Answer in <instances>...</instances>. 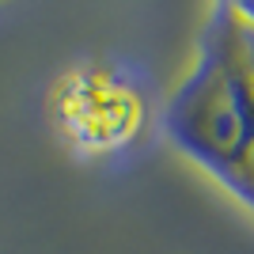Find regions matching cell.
Returning <instances> with one entry per match:
<instances>
[{
    "mask_svg": "<svg viewBox=\"0 0 254 254\" xmlns=\"http://www.w3.org/2000/svg\"><path fill=\"white\" fill-rule=\"evenodd\" d=\"M163 129L182 156L254 212V15L243 4L209 11L190 72L163 110Z\"/></svg>",
    "mask_w": 254,
    "mask_h": 254,
    "instance_id": "obj_1",
    "label": "cell"
},
{
    "mask_svg": "<svg viewBox=\"0 0 254 254\" xmlns=\"http://www.w3.org/2000/svg\"><path fill=\"white\" fill-rule=\"evenodd\" d=\"M243 8H247V11H251V15H254V4H243Z\"/></svg>",
    "mask_w": 254,
    "mask_h": 254,
    "instance_id": "obj_3",
    "label": "cell"
},
{
    "mask_svg": "<svg viewBox=\"0 0 254 254\" xmlns=\"http://www.w3.org/2000/svg\"><path fill=\"white\" fill-rule=\"evenodd\" d=\"M57 137L80 156H114L148 129V99L126 68L110 61L68 64L50 91Z\"/></svg>",
    "mask_w": 254,
    "mask_h": 254,
    "instance_id": "obj_2",
    "label": "cell"
}]
</instances>
